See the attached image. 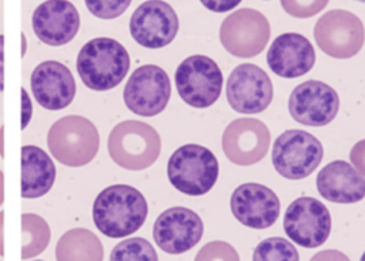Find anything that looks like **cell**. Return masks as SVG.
<instances>
[{"label":"cell","instance_id":"25","mask_svg":"<svg viewBox=\"0 0 365 261\" xmlns=\"http://www.w3.org/2000/svg\"><path fill=\"white\" fill-rule=\"evenodd\" d=\"M111 261H155L158 255L154 247L141 237H133L118 242L110 254Z\"/></svg>","mask_w":365,"mask_h":261},{"label":"cell","instance_id":"29","mask_svg":"<svg viewBox=\"0 0 365 261\" xmlns=\"http://www.w3.org/2000/svg\"><path fill=\"white\" fill-rule=\"evenodd\" d=\"M238 258L240 257L235 252V250L230 244L221 242V241L205 244L195 255V260H238Z\"/></svg>","mask_w":365,"mask_h":261},{"label":"cell","instance_id":"38","mask_svg":"<svg viewBox=\"0 0 365 261\" xmlns=\"http://www.w3.org/2000/svg\"><path fill=\"white\" fill-rule=\"evenodd\" d=\"M361 260H362V261H365V252H364V254H362V257H361Z\"/></svg>","mask_w":365,"mask_h":261},{"label":"cell","instance_id":"18","mask_svg":"<svg viewBox=\"0 0 365 261\" xmlns=\"http://www.w3.org/2000/svg\"><path fill=\"white\" fill-rule=\"evenodd\" d=\"M31 27L44 44L64 46L76 37L80 29V14L68 0H46L33 11Z\"/></svg>","mask_w":365,"mask_h":261},{"label":"cell","instance_id":"35","mask_svg":"<svg viewBox=\"0 0 365 261\" xmlns=\"http://www.w3.org/2000/svg\"><path fill=\"white\" fill-rule=\"evenodd\" d=\"M3 200H4V175H3V171L0 170V205L3 204Z\"/></svg>","mask_w":365,"mask_h":261},{"label":"cell","instance_id":"9","mask_svg":"<svg viewBox=\"0 0 365 261\" xmlns=\"http://www.w3.org/2000/svg\"><path fill=\"white\" fill-rule=\"evenodd\" d=\"M317 46L329 57H354L364 46L365 29L359 17L342 9L327 11L314 27Z\"/></svg>","mask_w":365,"mask_h":261},{"label":"cell","instance_id":"19","mask_svg":"<svg viewBox=\"0 0 365 261\" xmlns=\"http://www.w3.org/2000/svg\"><path fill=\"white\" fill-rule=\"evenodd\" d=\"M30 87L36 101L46 110H63L76 96L71 71L56 60H46L36 66L30 76Z\"/></svg>","mask_w":365,"mask_h":261},{"label":"cell","instance_id":"17","mask_svg":"<svg viewBox=\"0 0 365 261\" xmlns=\"http://www.w3.org/2000/svg\"><path fill=\"white\" fill-rule=\"evenodd\" d=\"M230 207L237 221L254 230L271 227L278 220L281 211L277 194L258 183L238 185L231 194Z\"/></svg>","mask_w":365,"mask_h":261},{"label":"cell","instance_id":"33","mask_svg":"<svg viewBox=\"0 0 365 261\" xmlns=\"http://www.w3.org/2000/svg\"><path fill=\"white\" fill-rule=\"evenodd\" d=\"M3 56H4V36L0 34V93L4 90V74H3Z\"/></svg>","mask_w":365,"mask_h":261},{"label":"cell","instance_id":"27","mask_svg":"<svg viewBox=\"0 0 365 261\" xmlns=\"http://www.w3.org/2000/svg\"><path fill=\"white\" fill-rule=\"evenodd\" d=\"M133 0H84L88 11L103 20L120 17L131 4Z\"/></svg>","mask_w":365,"mask_h":261},{"label":"cell","instance_id":"28","mask_svg":"<svg viewBox=\"0 0 365 261\" xmlns=\"http://www.w3.org/2000/svg\"><path fill=\"white\" fill-rule=\"evenodd\" d=\"M329 0H281L282 9L292 17L307 19L319 13Z\"/></svg>","mask_w":365,"mask_h":261},{"label":"cell","instance_id":"3","mask_svg":"<svg viewBox=\"0 0 365 261\" xmlns=\"http://www.w3.org/2000/svg\"><path fill=\"white\" fill-rule=\"evenodd\" d=\"M107 148L117 165L138 171L157 161L161 153V138L150 124L138 120H125L111 130Z\"/></svg>","mask_w":365,"mask_h":261},{"label":"cell","instance_id":"1","mask_svg":"<svg viewBox=\"0 0 365 261\" xmlns=\"http://www.w3.org/2000/svg\"><path fill=\"white\" fill-rule=\"evenodd\" d=\"M144 195L127 184L106 187L94 200L93 221L100 232L110 238H123L140 230L147 218Z\"/></svg>","mask_w":365,"mask_h":261},{"label":"cell","instance_id":"11","mask_svg":"<svg viewBox=\"0 0 365 261\" xmlns=\"http://www.w3.org/2000/svg\"><path fill=\"white\" fill-rule=\"evenodd\" d=\"M284 231L291 241L305 248L322 245L331 234L329 210L314 197L295 198L284 214Z\"/></svg>","mask_w":365,"mask_h":261},{"label":"cell","instance_id":"31","mask_svg":"<svg viewBox=\"0 0 365 261\" xmlns=\"http://www.w3.org/2000/svg\"><path fill=\"white\" fill-rule=\"evenodd\" d=\"M200 1L205 9L214 13H224L237 7L242 0H200Z\"/></svg>","mask_w":365,"mask_h":261},{"label":"cell","instance_id":"6","mask_svg":"<svg viewBox=\"0 0 365 261\" xmlns=\"http://www.w3.org/2000/svg\"><path fill=\"white\" fill-rule=\"evenodd\" d=\"M174 80L184 103L195 108H207L218 100L224 77L211 57L194 54L178 64Z\"/></svg>","mask_w":365,"mask_h":261},{"label":"cell","instance_id":"13","mask_svg":"<svg viewBox=\"0 0 365 261\" xmlns=\"http://www.w3.org/2000/svg\"><path fill=\"white\" fill-rule=\"evenodd\" d=\"M178 27L177 13L163 0L141 3L130 17V34L145 48L168 46L175 39Z\"/></svg>","mask_w":365,"mask_h":261},{"label":"cell","instance_id":"32","mask_svg":"<svg viewBox=\"0 0 365 261\" xmlns=\"http://www.w3.org/2000/svg\"><path fill=\"white\" fill-rule=\"evenodd\" d=\"M31 114H33V106H31L30 96L26 88H21V130H24L29 126L31 120Z\"/></svg>","mask_w":365,"mask_h":261},{"label":"cell","instance_id":"5","mask_svg":"<svg viewBox=\"0 0 365 261\" xmlns=\"http://www.w3.org/2000/svg\"><path fill=\"white\" fill-rule=\"evenodd\" d=\"M47 144L58 163L68 167H81L97 155L100 135L97 127L88 118L66 116L50 127Z\"/></svg>","mask_w":365,"mask_h":261},{"label":"cell","instance_id":"2","mask_svg":"<svg viewBox=\"0 0 365 261\" xmlns=\"http://www.w3.org/2000/svg\"><path fill=\"white\" fill-rule=\"evenodd\" d=\"M76 68L86 87L94 91H107L124 80L130 68V56L117 40L96 37L78 51Z\"/></svg>","mask_w":365,"mask_h":261},{"label":"cell","instance_id":"23","mask_svg":"<svg viewBox=\"0 0 365 261\" xmlns=\"http://www.w3.org/2000/svg\"><path fill=\"white\" fill-rule=\"evenodd\" d=\"M56 258L58 261H100L104 258V248L93 231L73 228L57 241Z\"/></svg>","mask_w":365,"mask_h":261},{"label":"cell","instance_id":"39","mask_svg":"<svg viewBox=\"0 0 365 261\" xmlns=\"http://www.w3.org/2000/svg\"><path fill=\"white\" fill-rule=\"evenodd\" d=\"M356 1H362V3H365V0H356Z\"/></svg>","mask_w":365,"mask_h":261},{"label":"cell","instance_id":"12","mask_svg":"<svg viewBox=\"0 0 365 261\" xmlns=\"http://www.w3.org/2000/svg\"><path fill=\"white\" fill-rule=\"evenodd\" d=\"M227 100L241 114H258L272 101L274 88L268 74L258 66H237L227 80Z\"/></svg>","mask_w":365,"mask_h":261},{"label":"cell","instance_id":"20","mask_svg":"<svg viewBox=\"0 0 365 261\" xmlns=\"http://www.w3.org/2000/svg\"><path fill=\"white\" fill-rule=\"evenodd\" d=\"M272 73L284 78L307 74L315 64V50L311 41L298 33H284L274 39L267 53Z\"/></svg>","mask_w":365,"mask_h":261},{"label":"cell","instance_id":"37","mask_svg":"<svg viewBox=\"0 0 365 261\" xmlns=\"http://www.w3.org/2000/svg\"><path fill=\"white\" fill-rule=\"evenodd\" d=\"M21 56H24L26 54V36L24 34H21Z\"/></svg>","mask_w":365,"mask_h":261},{"label":"cell","instance_id":"30","mask_svg":"<svg viewBox=\"0 0 365 261\" xmlns=\"http://www.w3.org/2000/svg\"><path fill=\"white\" fill-rule=\"evenodd\" d=\"M351 163L354 164V167L365 177V138L358 141L349 154Z\"/></svg>","mask_w":365,"mask_h":261},{"label":"cell","instance_id":"4","mask_svg":"<svg viewBox=\"0 0 365 261\" xmlns=\"http://www.w3.org/2000/svg\"><path fill=\"white\" fill-rule=\"evenodd\" d=\"M218 160L211 150L200 144L178 147L167 163V177L180 193L197 197L207 194L218 178Z\"/></svg>","mask_w":365,"mask_h":261},{"label":"cell","instance_id":"7","mask_svg":"<svg viewBox=\"0 0 365 261\" xmlns=\"http://www.w3.org/2000/svg\"><path fill=\"white\" fill-rule=\"evenodd\" d=\"M322 155V144L315 135L304 130H287L274 141L271 160L279 175L301 180L317 170Z\"/></svg>","mask_w":365,"mask_h":261},{"label":"cell","instance_id":"14","mask_svg":"<svg viewBox=\"0 0 365 261\" xmlns=\"http://www.w3.org/2000/svg\"><path fill=\"white\" fill-rule=\"evenodd\" d=\"M338 93L318 80H307L298 84L289 94L288 111L299 124L322 127L329 124L338 114Z\"/></svg>","mask_w":365,"mask_h":261},{"label":"cell","instance_id":"15","mask_svg":"<svg viewBox=\"0 0 365 261\" xmlns=\"http://www.w3.org/2000/svg\"><path fill=\"white\" fill-rule=\"evenodd\" d=\"M268 127L252 117L231 121L222 133L221 145L225 157L237 165H252L261 161L269 148Z\"/></svg>","mask_w":365,"mask_h":261},{"label":"cell","instance_id":"22","mask_svg":"<svg viewBox=\"0 0 365 261\" xmlns=\"http://www.w3.org/2000/svg\"><path fill=\"white\" fill-rule=\"evenodd\" d=\"M56 180V165L48 154L37 145L21 148V197L40 198L47 194Z\"/></svg>","mask_w":365,"mask_h":261},{"label":"cell","instance_id":"10","mask_svg":"<svg viewBox=\"0 0 365 261\" xmlns=\"http://www.w3.org/2000/svg\"><path fill=\"white\" fill-rule=\"evenodd\" d=\"M171 83L168 74L155 64H144L133 71L123 90L130 111L141 117H154L168 104Z\"/></svg>","mask_w":365,"mask_h":261},{"label":"cell","instance_id":"36","mask_svg":"<svg viewBox=\"0 0 365 261\" xmlns=\"http://www.w3.org/2000/svg\"><path fill=\"white\" fill-rule=\"evenodd\" d=\"M3 137H4V128L1 127V128H0V155H1V157L4 155V150H3V148H4V145H3Z\"/></svg>","mask_w":365,"mask_h":261},{"label":"cell","instance_id":"8","mask_svg":"<svg viewBox=\"0 0 365 261\" xmlns=\"http://www.w3.org/2000/svg\"><path fill=\"white\" fill-rule=\"evenodd\" d=\"M271 36L267 17L254 9H240L224 19L220 26V41L232 56L250 58L259 54Z\"/></svg>","mask_w":365,"mask_h":261},{"label":"cell","instance_id":"21","mask_svg":"<svg viewBox=\"0 0 365 261\" xmlns=\"http://www.w3.org/2000/svg\"><path fill=\"white\" fill-rule=\"evenodd\" d=\"M317 190L331 203L354 204L365 197V178L349 163L335 160L318 173Z\"/></svg>","mask_w":365,"mask_h":261},{"label":"cell","instance_id":"16","mask_svg":"<svg viewBox=\"0 0 365 261\" xmlns=\"http://www.w3.org/2000/svg\"><path fill=\"white\" fill-rule=\"evenodd\" d=\"M202 232V220L185 207H171L163 211L153 225L154 241L167 254H182L191 250L200 242Z\"/></svg>","mask_w":365,"mask_h":261},{"label":"cell","instance_id":"24","mask_svg":"<svg viewBox=\"0 0 365 261\" xmlns=\"http://www.w3.org/2000/svg\"><path fill=\"white\" fill-rule=\"evenodd\" d=\"M21 232L23 260H29L41 254L47 248L51 238V231L47 221L33 213H24L21 215Z\"/></svg>","mask_w":365,"mask_h":261},{"label":"cell","instance_id":"26","mask_svg":"<svg viewBox=\"0 0 365 261\" xmlns=\"http://www.w3.org/2000/svg\"><path fill=\"white\" fill-rule=\"evenodd\" d=\"M254 261H298L297 248L285 238L271 237L262 240L254 250Z\"/></svg>","mask_w":365,"mask_h":261},{"label":"cell","instance_id":"34","mask_svg":"<svg viewBox=\"0 0 365 261\" xmlns=\"http://www.w3.org/2000/svg\"><path fill=\"white\" fill-rule=\"evenodd\" d=\"M3 222H4V211H0V257L4 255V244H3Z\"/></svg>","mask_w":365,"mask_h":261}]
</instances>
